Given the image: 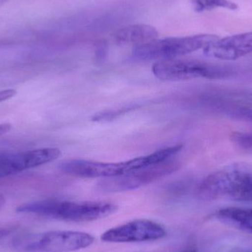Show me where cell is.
<instances>
[{
  "label": "cell",
  "mask_w": 252,
  "mask_h": 252,
  "mask_svg": "<svg viewBox=\"0 0 252 252\" xmlns=\"http://www.w3.org/2000/svg\"><path fill=\"white\" fill-rule=\"evenodd\" d=\"M152 72L157 78L164 81L218 79L223 78L226 73L220 68L201 61L180 59L155 62L152 66Z\"/></svg>",
  "instance_id": "cell-7"
},
{
  "label": "cell",
  "mask_w": 252,
  "mask_h": 252,
  "mask_svg": "<svg viewBox=\"0 0 252 252\" xmlns=\"http://www.w3.org/2000/svg\"><path fill=\"white\" fill-rule=\"evenodd\" d=\"M158 32L154 27L144 24L127 25L118 30L114 35L116 42L126 45L139 46L157 39Z\"/></svg>",
  "instance_id": "cell-11"
},
{
  "label": "cell",
  "mask_w": 252,
  "mask_h": 252,
  "mask_svg": "<svg viewBox=\"0 0 252 252\" xmlns=\"http://www.w3.org/2000/svg\"><path fill=\"white\" fill-rule=\"evenodd\" d=\"M232 139L241 149L252 152V133L237 131L232 134Z\"/></svg>",
  "instance_id": "cell-14"
},
{
  "label": "cell",
  "mask_w": 252,
  "mask_h": 252,
  "mask_svg": "<svg viewBox=\"0 0 252 252\" xmlns=\"http://www.w3.org/2000/svg\"><path fill=\"white\" fill-rule=\"evenodd\" d=\"M165 235V229L159 223L138 219L109 229L102 234L101 240L112 244H130L157 241Z\"/></svg>",
  "instance_id": "cell-8"
},
{
  "label": "cell",
  "mask_w": 252,
  "mask_h": 252,
  "mask_svg": "<svg viewBox=\"0 0 252 252\" xmlns=\"http://www.w3.org/2000/svg\"><path fill=\"white\" fill-rule=\"evenodd\" d=\"M94 238L87 232L50 231L16 237L15 246L27 252H72L93 245Z\"/></svg>",
  "instance_id": "cell-4"
},
{
  "label": "cell",
  "mask_w": 252,
  "mask_h": 252,
  "mask_svg": "<svg viewBox=\"0 0 252 252\" xmlns=\"http://www.w3.org/2000/svg\"><path fill=\"white\" fill-rule=\"evenodd\" d=\"M62 155L57 148H43L19 153H0V179L57 159Z\"/></svg>",
  "instance_id": "cell-9"
},
{
  "label": "cell",
  "mask_w": 252,
  "mask_h": 252,
  "mask_svg": "<svg viewBox=\"0 0 252 252\" xmlns=\"http://www.w3.org/2000/svg\"><path fill=\"white\" fill-rule=\"evenodd\" d=\"M213 34H199L185 37H170L154 40L136 46L132 56L139 61H163L178 59L198 50H204L219 39Z\"/></svg>",
  "instance_id": "cell-3"
},
{
  "label": "cell",
  "mask_w": 252,
  "mask_h": 252,
  "mask_svg": "<svg viewBox=\"0 0 252 252\" xmlns=\"http://www.w3.org/2000/svg\"><path fill=\"white\" fill-rule=\"evenodd\" d=\"M16 93H17L16 90H13V89L1 90L0 91V103H2V102L6 101V100L14 97Z\"/></svg>",
  "instance_id": "cell-16"
},
{
  "label": "cell",
  "mask_w": 252,
  "mask_h": 252,
  "mask_svg": "<svg viewBox=\"0 0 252 252\" xmlns=\"http://www.w3.org/2000/svg\"><path fill=\"white\" fill-rule=\"evenodd\" d=\"M196 195L203 201L252 203V166L236 162L221 167L201 181Z\"/></svg>",
  "instance_id": "cell-1"
},
{
  "label": "cell",
  "mask_w": 252,
  "mask_h": 252,
  "mask_svg": "<svg viewBox=\"0 0 252 252\" xmlns=\"http://www.w3.org/2000/svg\"><path fill=\"white\" fill-rule=\"evenodd\" d=\"M195 10L201 12L204 10H212L219 7L228 10H235L238 5L229 0H192Z\"/></svg>",
  "instance_id": "cell-13"
},
{
  "label": "cell",
  "mask_w": 252,
  "mask_h": 252,
  "mask_svg": "<svg viewBox=\"0 0 252 252\" xmlns=\"http://www.w3.org/2000/svg\"><path fill=\"white\" fill-rule=\"evenodd\" d=\"M14 226H0V242L4 241L14 234L16 231Z\"/></svg>",
  "instance_id": "cell-15"
},
{
  "label": "cell",
  "mask_w": 252,
  "mask_h": 252,
  "mask_svg": "<svg viewBox=\"0 0 252 252\" xmlns=\"http://www.w3.org/2000/svg\"><path fill=\"white\" fill-rule=\"evenodd\" d=\"M205 56L222 61H235L252 53V32L219 38L204 48Z\"/></svg>",
  "instance_id": "cell-10"
},
{
  "label": "cell",
  "mask_w": 252,
  "mask_h": 252,
  "mask_svg": "<svg viewBox=\"0 0 252 252\" xmlns=\"http://www.w3.org/2000/svg\"><path fill=\"white\" fill-rule=\"evenodd\" d=\"M116 204L106 201H70L43 200L26 203L16 213L33 214L62 221L86 223L105 219L116 213Z\"/></svg>",
  "instance_id": "cell-2"
},
{
  "label": "cell",
  "mask_w": 252,
  "mask_h": 252,
  "mask_svg": "<svg viewBox=\"0 0 252 252\" xmlns=\"http://www.w3.org/2000/svg\"><path fill=\"white\" fill-rule=\"evenodd\" d=\"M179 161L173 158H170L162 162L142 167L121 176L103 179L97 184V189L107 193L133 190L174 173L179 170Z\"/></svg>",
  "instance_id": "cell-5"
},
{
  "label": "cell",
  "mask_w": 252,
  "mask_h": 252,
  "mask_svg": "<svg viewBox=\"0 0 252 252\" xmlns=\"http://www.w3.org/2000/svg\"><path fill=\"white\" fill-rule=\"evenodd\" d=\"M6 203V199L4 195H0V210L4 207Z\"/></svg>",
  "instance_id": "cell-18"
},
{
  "label": "cell",
  "mask_w": 252,
  "mask_h": 252,
  "mask_svg": "<svg viewBox=\"0 0 252 252\" xmlns=\"http://www.w3.org/2000/svg\"><path fill=\"white\" fill-rule=\"evenodd\" d=\"M12 126L10 124H0V136L7 133L9 130L11 129Z\"/></svg>",
  "instance_id": "cell-17"
},
{
  "label": "cell",
  "mask_w": 252,
  "mask_h": 252,
  "mask_svg": "<svg viewBox=\"0 0 252 252\" xmlns=\"http://www.w3.org/2000/svg\"><path fill=\"white\" fill-rule=\"evenodd\" d=\"M212 218L232 227L252 233V208L226 207L216 210Z\"/></svg>",
  "instance_id": "cell-12"
},
{
  "label": "cell",
  "mask_w": 252,
  "mask_h": 252,
  "mask_svg": "<svg viewBox=\"0 0 252 252\" xmlns=\"http://www.w3.org/2000/svg\"><path fill=\"white\" fill-rule=\"evenodd\" d=\"M152 165L149 155L122 162H102L84 159H71L59 165L63 173L81 178H106L121 176L147 166Z\"/></svg>",
  "instance_id": "cell-6"
},
{
  "label": "cell",
  "mask_w": 252,
  "mask_h": 252,
  "mask_svg": "<svg viewBox=\"0 0 252 252\" xmlns=\"http://www.w3.org/2000/svg\"><path fill=\"white\" fill-rule=\"evenodd\" d=\"M180 252H197L195 250H185V251H182Z\"/></svg>",
  "instance_id": "cell-19"
}]
</instances>
